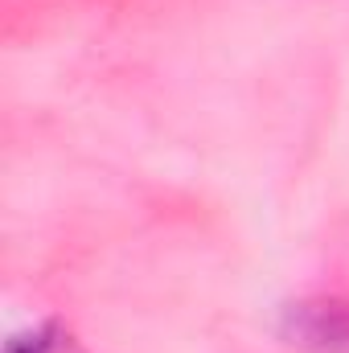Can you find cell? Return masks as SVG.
Returning <instances> with one entry per match:
<instances>
[{"instance_id": "1", "label": "cell", "mask_w": 349, "mask_h": 353, "mask_svg": "<svg viewBox=\"0 0 349 353\" xmlns=\"http://www.w3.org/2000/svg\"><path fill=\"white\" fill-rule=\"evenodd\" d=\"M283 337L312 353H349V304L346 300H300L283 308Z\"/></svg>"}, {"instance_id": "2", "label": "cell", "mask_w": 349, "mask_h": 353, "mask_svg": "<svg viewBox=\"0 0 349 353\" xmlns=\"http://www.w3.org/2000/svg\"><path fill=\"white\" fill-rule=\"evenodd\" d=\"M4 353H83L79 350V341L66 333V329H58V325H41V329H29V333H17Z\"/></svg>"}]
</instances>
